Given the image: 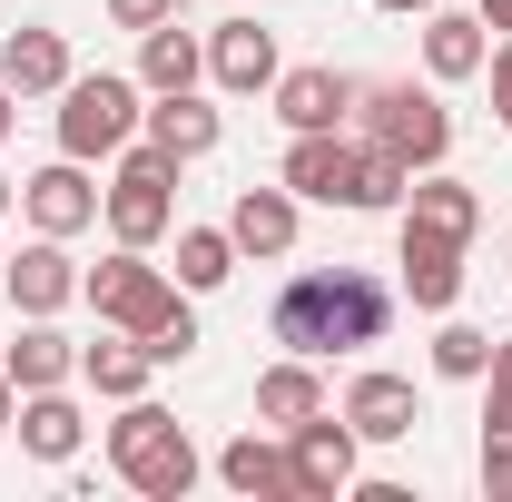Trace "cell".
I'll return each instance as SVG.
<instances>
[{"label":"cell","mask_w":512,"mask_h":502,"mask_svg":"<svg viewBox=\"0 0 512 502\" xmlns=\"http://www.w3.org/2000/svg\"><path fill=\"white\" fill-rule=\"evenodd\" d=\"M138 79H119V69H69V89H60V158H109V148H128L138 138Z\"/></svg>","instance_id":"cell-4"},{"label":"cell","mask_w":512,"mask_h":502,"mask_svg":"<svg viewBox=\"0 0 512 502\" xmlns=\"http://www.w3.org/2000/svg\"><path fill=\"white\" fill-rule=\"evenodd\" d=\"M217 483H227V493H247V502H296V463H286V443L237 434L227 453H217Z\"/></svg>","instance_id":"cell-18"},{"label":"cell","mask_w":512,"mask_h":502,"mask_svg":"<svg viewBox=\"0 0 512 502\" xmlns=\"http://www.w3.org/2000/svg\"><path fill=\"white\" fill-rule=\"evenodd\" d=\"M207 79L237 89V99L276 89V30H256V20H217V30H207Z\"/></svg>","instance_id":"cell-13"},{"label":"cell","mask_w":512,"mask_h":502,"mask_svg":"<svg viewBox=\"0 0 512 502\" xmlns=\"http://www.w3.org/2000/svg\"><path fill=\"white\" fill-rule=\"evenodd\" d=\"M138 128H148V148H168L178 168L217 148V109H207L197 89H168V99H158V109H148V119H138Z\"/></svg>","instance_id":"cell-21"},{"label":"cell","mask_w":512,"mask_h":502,"mask_svg":"<svg viewBox=\"0 0 512 502\" xmlns=\"http://www.w3.org/2000/svg\"><path fill=\"white\" fill-rule=\"evenodd\" d=\"M355 178H365V148L355 138H335V128H296V148H286V188L316 197V207H355Z\"/></svg>","instance_id":"cell-8"},{"label":"cell","mask_w":512,"mask_h":502,"mask_svg":"<svg viewBox=\"0 0 512 502\" xmlns=\"http://www.w3.org/2000/svg\"><path fill=\"white\" fill-rule=\"evenodd\" d=\"M483 493L512 502V434H483Z\"/></svg>","instance_id":"cell-31"},{"label":"cell","mask_w":512,"mask_h":502,"mask_svg":"<svg viewBox=\"0 0 512 502\" xmlns=\"http://www.w3.org/2000/svg\"><path fill=\"white\" fill-rule=\"evenodd\" d=\"M306 414H325V384H316L306 355H286V365L256 375V424H306Z\"/></svg>","instance_id":"cell-24"},{"label":"cell","mask_w":512,"mask_h":502,"mask_svg":"<svg viewBox=\"0 0 512 502\" xmlns=\"http://www.w3.org/2000/svg\"><path fill=\"white\" fill-rule=\"evenodd\" d=\"M197 69H207V40H188L178 20H158V30H138V89H197Z\"/></svg>","instance_id":"cell-22"},{"label":"cell","mask_w":512,"mask_h":502,"mask_svg":"<svg viewBox=\"0 0 512 502\" xmlns=\"http://www.w3.org/2000/svg\"><path fill=\"white\" fill-rule=\"evenodd\" d=\"M483 30H512V0H483Z\"/></svg>","instance_id":"cell-35"},{"label":"cell","mask_w":512,"mask_h":502,"mask_svg":"<svg viewBox=\"0 0 512 502\" xmlns=\"http://www.w3.org/2000/svg\"><path fill=\"white\" fill-rule=\"evenodd\" d=\"M483 365H493V335L483 325H444L434 335V375L444 384H483Z\"/></svg>","instance_id":"cell-27"},{"label":"cell","mask_w":512,"mask_h":502,"mask_svg":"<svg viewBox=\"0 0 512 502\" xmlns=\"http://www.w3.org/2000/svg\"><path fill=\"white\" fill-rule=\"evenodd\" d=\"M394 266H404V296H414L424 315H453V296H463V237H434V227H414V217H404Z\"/></svg>","instance_id":"cell-11"},{"label":"cell","mask_w":512,"mask_h":502,"mask_svg":"<svg viewBox=\"0 0 512 502\" xmlns=\"http://www.w3.org/2000/svg\"><path fill=\"white\" fill-rule=\"evenodd\" d=\"M286 463H296V502L355 493V424H345V414H306V424H286Z\"/></svg>","instance_id":"cell-7"},{"label":"cell","mask_w":512,"mask_h":502,"mask_svg":"<svg viewBox=\"0 0 512 502\" xmlns=\"http://www.w3.org/2000/svg\"><path fill=\"white\" fill-rule=\"evenodd\" d=\"M10 119H20V89H0V138H10Z\"/></svg>","instance_id":"cell-36"},{"label":"cell","mask_w":512,"mask_h":502,"mask_svg":"<svg viewBox=\"0 0 512 502\" xmlns=\"http://www.w3.org/2000/svg\"><path fill=\"white\" fill-rule=\"evenodd\" d=\"M0 375L20 384V394H40V384H69V375H79V345H69V335L50 325V315H30V325L10 335V355H0Z\"/></svg>","instance_id":"cell-19"},{"label":"cell","mask_w":512,"mask_h":502,"mask_svg":"<svg viewBox=\"0 0 512 502\" xmlns=\"http://www.w3.org/2000/svg\"><path fill=\"white\" fill-rule=\"evenodd\" d=\"M237 276V237L227 227H178V286L207 296V286H227Z\"/></svg>","instance_id":"cell-26"},{"label":"cell","mask_w":512,"mask_h":502,"mask_svg":"<svg viewBox=\"0 0 512 502\" xmlns=\"http://www.w3.org/2000/svg\"><path fill=\"white\" fill-rule=\"evenodd\" d=\"M355 109H365V148L404 158L414 178H424V168H444V148H453V109L434 99V89H414V79H384V89H365Z\"/></svg>","instance_id":"cell-3"},{"label":"cell","mask_w":512,"mask_h":502,"mask_svg":"<svg viewBox=\"0 0 512 502\" xmlns=\"http://www.w3.org/2000/svg\"><path fill=\"white\" fill-rule=\"evenodd\" d=\"M79 296L99 306V325H119V335H138V345H148L168 315L188 306V296H178V286L148 266V247H119L109 266H89V276H79Z\"/></svg>","instance_id":"cell-5"},{"label":"cell","mask_w":512,"mask_h":502,"mask_svg":"<svg viewBox=\"0 0 512 502\" xmlns=\"http://www.w3.org/2000/svg\"><path fill=\"white\" fill-rule=\"evenodd\" d=\"M109 463H119L148 502H188V483H197V443H188V424H178L168 404H148V394H128V414L109 424Z\"/></svg>","instance_id":"cell-2"},{"label":"cell","mask_w":512,"mask_h":502,"mask_svg":"<svg viewBox=\"0 0 512 502\" xmlns=\"http://www.w3.org/2000/svg\"><path fill=\"white\" fill-rule=\"evenodd\" d=\"M384 325H394V296H384L375 266H306V276L276 296V345L306 355V365L365 355V345H384Z\"/></svg>","instance_id":"cell-1"},{"label":"cell","mask_w":512,"mask_h":502,"mask_svg":"<svg viewBox=\"0 0 512 502\" xmlns=\"http://www.w3.org/2000/svg\"><path fill=\"white\" fill-rule=\"evenodd\" d=\"M10 424H20V384L0 375V434H10Z\"/></svg>","instance_id":"cell-34"},{"label":"cell","mask_w":512,"mask_h":502,"mask_svg":"<svg viewBox=\"0 0 512 502\" xmlns=\"http://www.w3.org/2000/svg\"><path fill=\"white\" fill-rule=\"evenodd\" d=\"M0 286H10V306L20 315H60L79 296V266H69V237H40V247L0 256Z\"/></svg>","instance_id":"cell-12"},{"label":"cell","mask_w":512,"mask_h":502,"mask_svg":"<svg viewBox=\"0 0 512 502\" xmlns=\"http://www.w3.org/2000/svg\"><path fill=\"white\" fill-rule=\"evenodd\" d=\"M404 217L434 227V237H473V227H483V197L463 188V178H434V168H424V178L404 188Z\"/></svg>","instance_id":"cell-23"},{"label":"cell","mask_w":512,"mask_h":502,"mask_svg":"<svg viewBox=\"0 0 512 502\" xmlns=\"http://www.w3.org/2000/svg\"><path fill=\"white\" fill-rule=\"evenodd\" d=\"M0 89L60 99V89H69V40H60V30H10V40H0Z\"/></svg>","instance_id":"cell-16"},{"label":"cell","mask_w":512,"mask_h":502,"mask_svg":"<svg viewBox=\"0 0 512 502\" xmlns=\"http://www.w3.org/2000/svg\"><path fill=\"white\" fill-rule=\"evenodd\" d=\"M483 434H512V335L493 345V365H483Z\"/></svg>","instance_id":"cell-29"},{"label":"cell","mask_w":512,"mask_h":502,"mask_svg":"<svg viewBox=\"0 0 512 502\" xmlns=\"http://www.w3.org/2000/svg\"><path fill=\"white\" fill-rule=\"evenodd\" d=\"M0 207H10V178H0Z\"/></svg>","instance_id":"cell-38"},{"label":"cell","mask_w":512,"mask_h":502,"mask_svg":"<svg viewBox=\"0 0 512 502\" xmlns=\"http://www.w3.org/2000/svg\"><path fill=\"white\" fill-rule=\"evenodd\" d=\"M227 237H237V256H286L296 247V188H286V178H276V188H237Z\"/></svg>","instance_id":"cell-15"},{"label":"cell","mask_w":512,"mask_h":502,"mask_svg":"<svg viewBox=\"0 0 512 502\" xmlns=\"http://www.w3.org/2000/svg\"><path fill=\"white\" fill-rule=\"evenodd\" d=\"M109 20L119 30H158V20H178V0H109Z\"/></svg>","instance_id":"cell-32"},{"label":"cell","mask_w":512,"mask_h":502,"mask_svg":"<svg viewBox=\"0 0 512 502\" xmlns=\"http://www.w3.org/2000/svg\"><path fill=\"white\" fill-rule=\"evenodd\" d=\"M483 69H493V119L512 128V40H503V50H493V60H483Z\"/></svg>","instance_id":"cell-33"},{"label":"cell","mask_w":512,"mask_h":502,"mask_svg":"<svg viewBox=\"0 0 512 502\" xmlns=\"http://www.w3.org/2000/svg\"><path fill=\"white\" fill-rule=\"evenodd\" d=\"M20 443H30L40 463H69V453L89 443V414L69 404L60 384H40V394H20Z\"/></svg>","instance_id":"cell-20"},{"label":"cell","mask_w":512,"mask_h":502,"mask_svg":"<svg viewBox=\"0 0 512 502\" xmlns=\"http://www.w3.org/2000/svg\"><path fill=\"white\" fill-rule=\"evenodd\" d=\"M345 424H355V443H404L414 424H424V394H414V375H384V365H365V375L345 384Z\"/></svg>","instance_id":"cell-10"},{"label":"cell","mask_w":512,"mask_h":502,"mask_svg":"<svg viewBox=\"0 0 512 502\" xmlns=\"http://www.w3.org/2000/svg\"><path fill=\"white\" fill-rule=\"evenodd\" d=\"M168 188H178V158H168V148H128L119 178H109V237H119V247H158L168 217H178Z\"/></svg>","instance_id":"cell-6"},{"label":"cell","mask_w":512,"mask_h":502,"mask_svg":"<svg viewBox=\"0 0 512 502\" xmlns=\"http://www.w3.org/2000/svg\"><path fill=\"white\" fill-rule=\"evenodd\" d=\"M355 99H365V89H355L345 69H276V119L286 128H345Z\"/></svg>","instance_id":"cell-14"},{"label":"cell","mask_w":512,"mask_h":502,"mask_svg":"<svg viewBox=\"0 0 512 502\" xmlns=\"http://www.w3.org/2000/svg\"><path fill=\"white\" fill-rule=\"evenodd\" d=\"M375 10H394V20H414V10H434V0H375Z\"/></svg>","instance_id":"cell-37"},{"label":"cell","mask_w":512,"mask_h":502,"mask_svg":"<svg viewBox=\"0 0 512 502\" xmlns=\"http://www.w3.org/2000/svg\"><path fill=\"white\" fill-rule=\"evenodd\" d=\"M79 384H89V394H109V404L148 394V345H138V335H109V345H79Z\"/></svg>","instance_id":"cell-25"},{"label":"cell","mask_w":512,"mask_h":502,"mask_svg":"<svg viewBox=\"0 0 512 502\" xmlns=\"http://www.w3.org/2000/svg\"><path fill=\"white\" fill-rule=\"evenodd\" d=\"M20 207H30V227H40V237H79V227H99L109 188H89V158H60V168L20 178Z\"/></svg>","instance_id":"cell-9"},{"label":"cell","mask_w":512,"mask_h":502,"mask_svg":"<svg viewBox=\"0 0 512 502\" xmlns=\"http://www.w3.org/2000/svg\"><path fill=\"white\" fill-rule=\"evenodd\" d=\"M483 60H493V40H483V10H424V69L434 79H483Z\"/></svg>","instance_id":"cell-17"},{"label":"cell","mask_w":512,"mask_h":502,"mask_svg":"<svg viewBox=\"0 0 512 502\" xmlns=\"http://www.w3.org/2000/svg\"><path fill=\"white\" fill-rule=\"evenodd\" d=\"M178 355H197V315H188V306H178L158 335H148V365H178Z\"/></svg>","instance_id":"cell-30"},{"label":"cell","mask_w":512,"mask_h":502,"mask_svg":"<svg viewBox=\"0 0 512 502\" xmlns=\"http://www.w3.org/2000/svg\"><path fill=\"white\" fill-rule=\"evenodd\" d=\"M404 188H414V168H404V158H384V148H365V178H355V207H404Z\"/></svg>","instance_id":"cell-28"}]
</instances>
